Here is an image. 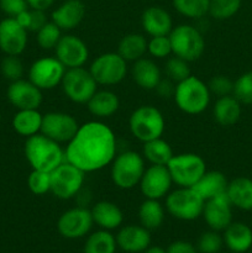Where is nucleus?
Wrapping results in <instances>:
<instances>
[{"instance_id":"obj_28","label":"nucleus","mask_w":252,"mask_h":253,"mask_svg":"<svg viewBox=\"0 0 252 253\" xmlns=\"http://www.w3.org/2000/svg\"><path fill=\"white\" fill-rule=\"evenodd\" d=\"M241 114L242 104L232 94L216 98L214 108H212V116L220 126L230 127V126L235 125L241 118Z\"/></svg>"},{"instance_id":"obj_51","label":"nucleus","mask_w":252,"mask_h":253,"mask_svg":"<svg viewBox=\"0 0 252 253\" xmlns=\"http://www.w3.org/2000/svg\"><path fill=\"white\" fill-rule=\"evenodd\" d=\"M1 120H2V116H1V113H0V125H1Z\"/></svg>"},{"instance_id":"obj_52","label":"nucleus","mask_w":252,"mask_h":253,"mask_svg":"<svg viewBox=\"0 0 252 253\" xmlns=\"http://www.w3.org/2000/svg\"><path fill=\"white\" fill-rule=\"evenodd\" d=\"M251 214H252V210H251Z\"/></svg>"},{"instance_id":"obj_10","label":"nucleus","mask_w":252,"mask_h":253,"mask_svg":"<svg viewBox=\"0 0 252 253\" xmlns=\"http://www.w3.org/2000/svg\"><path fill=\"white\" fill-rule=\"evenodd\" d=\"M127 62L118 52L99 54L90 63L89 72L98 85L111 86L121 83L127 76Z\"/></svg>"},{"instance_id":"obj_23","label":"nucleus","mask_w":252,"mask_h":253,"mask_svg":"<svg viewBox=\"0 0 252 253\" xmlns=\"http://www.w3.org/2000/svg\"><path fill=\"white\" fill-rule=\"evenodd\" d=\"M131 76L136 85L143 90H155L162 79V71L153 59L143 58L133 62Z\"/></svg>"},{"instance_id":"obj_5","label":"nucleus","mask_w":252,"mask_h":253,"mask_svg":"<svg viewBox=\"0 0 252 253\" xmlns=\"http://www.w3.org/2000/svg\"><path fill=\"white\" fill-rule=\"evenodd\" d=\"M128 128L133 137L145 143L162 137L166 130L163 114L153 105H141L131 113Z\"/></svg>"},{"instance_id":"obj_29","label":"nucleus","mask_w":252,"mask_h":253,"mask_svg":"<svg viewBox=\"0 0 252 253\" xmlns=\"http://www.w3.org/2000/svg\"><path fill=\"white\" fill-rule=\"evenodd\" d=\"M226 197L232 208L251 211L252 210V178L237 177L227 184Z\"/></svg>"},{"instance_id":"obj_32","label":"nucleus","mask_w":252,"mask_h":253,"mask_svg":"<svg viewBox=\"0 0 252 253\" xmlns=\"http://www.w3.org/2000/svg\"><path fill=\"white\" fill-rule=\"evenodd\" d=\"M165 216V207L161 204L160 200L145 199V202L141 203L140 208H138L140 225H142L148 231L157 230L158 227L162 226Z\"/></svg>"},{"instance_id":"obj_26","label":"nucleus","mask_w":252,"mask_h":253,"mask_svg":"<svg viewBox=\"0 0 252 253\" xmlns=\"http://www.w3.org/2000/svg\"><path fill=\"white\" fill-rule=\"evenodd\" d=\"M85 105L89 113L96 119H108L118 113L120 99L109 89H98Z\"/></svg>"},{"instance_id":"obj_50","label":"nucleus","mask_w":252,"mask_h":253,"mask_svg":"<svg viewBox=\"0 0 252 253\" xmlns=\"http://www.w3.org/2000/svg\"><path fill=\"white\" fill-rule=\"evenodd\" d=\"M143 253H167V251L160 246H150Z\"/></svg>"},{"instance_id":"obj_21","label":"nucleus","mask_w":252,"mask_h":253,"mask_svg":"<svg viewBox=\"0 0 252 253\" xmlns=\"http://www.w3.org/2000/svg\"><path fill=\"white\" fill-rule=\"evenodd\" d=\"M116 245L127 253H143L151 245V234L142 225H126L115 236Z\"/></svg>"},{"instance_id":"obj_11","label":"nucleus","mask_w":252,"mask_h":253,"mask_svg":"<svg viewBox=\"0 0 252 253\" xmlns=\"http://www.w3.org/2000/svg\"><path fill=\"white\" fill-rule=\"evenodd\" d=\"M61 88L67 99L76 104H86L98 90V83L89 69L84 67L67 69L61 82Z\"/></svg>"},{"instance_id":"obj_30","label":"nucleus","mask_w":252,"mask_h":253,"mask_svg":"<svg viewBox=\"0 0 252 253\" xmlns=\"http://www.w3.org/2000/svg\"><path fill=\"white\" fill-rule=\"evenodd\" d=\"M42 115L39 109H25L17 110L12 118L11 125L15 132L22 137H31L41 132Z\"/></svg>"},{"instance_id":"obj_1","label":"nucleus","mask_w":252,"mask_h":253,"mask_svg":"<svg viewBox=\"0 0 252 253\" xmlns=\"http://www.w3.org/2000/svg\"><path fill=\"white\" fill-rule=\"evenodd\" d=\"M64 152L67 162L84 173L98 172L111 165L118 155V140L114 131L103 121H88L79 126Z\"/></svg>"},{"instance_id":"obj_37","label":"nucleus","mask_w":252,"mask_h":253,"mask_svg":"<svg viewBox=\"0 0 252 253\" xmlns=\"http://www.w3.org/2000/svg\"><path fill=\"white\" fill-rule=\"evenodd\" d=\"M165 74L166 78L170 79L175 84L184 81L189 76H192L190 72L189 62L179 58L177 56H169L165 63Z\"/></svg>"},{"instance_id":"obj_14","label":"nucleus","mask_w":252,"mask_h":253,"mask_svg":"<svg viewBox=\"0 0 252 253\" xmlns=\"http://www.w3.org/2000/svg\"><path fill=\"white\" fill-rule=\"evenodd\" d=\"M73 115L62 111H49L42 118L41 132L58 143H68L79 128Z\"/></svg>"},{"instance_id":"obj_12","label":"nucleus","mask_w":252,"mask_h":253,"mask_svg":"<svg viewBox=\"0 0 252 253\" xmlns=\"http://www.w3.org/2000/svg\"><path fill=\"white\" fill-rule=\"evenodd\" d=\"M66 71V67L56 57L44 56L30 66L29 81L41 90H52L61 85Z\"/></svg>"},{"instance_id":"obj_15","label":"nucleus","mask_w":252,"mask_h":253,"mask_svg":"<svg viewBox=\"0 0 252 253\" xmlns=\"http://www.w3.org/2000/svg\"><path fill=\"white\" fill-rule=\"evenodd\" d=\"M172 184L173 180L167 166L150 165L146 167L138 187L145 199L161 200L167 197Z\"/></svg>"},{"instance_id":"obj_27","label":"nucleus","mask_w":252,"mask_h":253,"mask_svg":"<svg viewBox=\"0 0 252 253\" xmlns=\"http://www.w3.org/2000/svg\"><path fill=\"white\" fill-rule=\"evenodd\" d=\"M229 180L225 177L224 173L219 170H207L202 178L193 187V189L202 197L204 202L220 195L226 194Z\"/></svg>"},{"instance_id":"obj_45","label":"nucleus","mask_w":252,"mask_h":253,"mask_svg":"<svg viewBox=\"0 0 252 253\" xmlns=\"http://www.w3.org/2000/svg\"><path fill=\"white\" fill-rule=\"evenodd\" d=\"M209 90L211 95H215L216 98H221V96L231 95L232 90H234V81L226 76H214L208 83Z\"/></svg>"},{"instance_id":"obj_19","label":"nucleus","mask_w":252,"mask_h":253,"mask_svg":"<svg viewBox=\"0 0 252 253\" xmlns=\"http://www.w3.org/2000/svg\"><path fill=\"white\" fill-rule=\"evenodd\" d=\"M203 219L210 230L221 232L232 222V205L226 194L207 200L203 208Z\"/></svg>"},{"instance_id":"obj_9","label":"nucleus","mask_w":252,"mask_h":253,"mask_svg":"<svg viewBox=\"0 0 252 253\" xmlns=\"http://www.w3.org/2000/svg\"><path fill=\"white\" fill-rule=\"evenodd\" d=\"M49 175H51L49 193L61 200L76 198L83 189L84 180H85V173L67 161L52 170Z\"/></svg>"},{"instance_id":"obj_44","label":"nucleus","mask_w":252,"mask_h":253,"mask_svg":"<svg viewBox=\"0 0 252 253\" xmlns=\"http://www.w3.org/2000/svg\"><path fill=\"white\" fill-rule=\"evenodd\" d=\"M222 245H224V240L221 235L214 230H209L200 235L197 250L202 253H219Z\"/></svg>"},{"instance_id":"obj_24","label":"nucleus","mask_w":252,"mask_h":253,"mask_svg":"<svg viewBox=\"0 0 252 253\" xmlns=\"http://www.w3.org/2000/svg\"><path fill=\"white\" fill-rule=\"evenodd\" d=\"M91 217L96 226L101 230H111L119 229L124 221V214L120 208L113 202L109 200H101L95 203L90 209Z\"/></svg>"},{"instance_id":"obj_33","label":"nucleus","mask_w":252,"mask_h":253,"mask_svg":"<svg viewBox=\"0 0 252 253\" xmlns=\"http://www.w3.org/2000/svg\"><path fill=\"white\" fill-rule=\"evenodd\" d=\"M141 155L143 156L146 162H148L150 165L167 166L168 162L174 156V153H173L169 143L163 140L162 137H160L143 143Z\"/></svg>"},{"instance_id":"obj_2","label":"nucleus","mask_w":252,"mask_h":253,"mask_svg":"<svg viewBox=\"0 0 252 253\" xmlns=\"http://www.w3.org/2000/svg\"><path fill=\"white\" fill-rule=\"evenodd\" d=\"M25 158L32 169L51 173L66 161V152L61 143L42 132L27 137L24 146Z\"/></svg>"},{"instance_id":"obj_22","label":"nucleus","mask_w":252,"mask_h":253,"mask_svg":"<svg viewBox=\"0 0 252 253\" xmlns=\"http://www.w3.org/2000/svg\"><path fill=\"white\" fill-rule=\"evenodd\" d=\"M141 26L150 37L168 36L172 31L173 19L162 6H148L141 15Z\"/></svg>"},{"instance_id":"obj_48","label":"nucleus","mask_w":252,"mask_h":253,"mask_svg":"<svg viewBox=\"0 0 252 253\" xmlns=\"http://www.w3.org/2000/svg\"><path fill=\"white\" fill-rule=\"evenodd\" d=\"M166 251L167 253H198L197 247L188 241H183V240L172 242Z\"/></svg>"},{"instance_id":"obj_20","label":"nucleus","mask_w":252,"mask_h":253,"mask_svg":"<svg viewBox=\"0 0 252 253\" xmlns=\"http://www.w3.org/2000/svg\"><path fill=\"white\" fill-rule=\"evenodd\" d=\"M85 5L82 0H64L51 14V21L63 32L77 29L85 17Z\"/></svg>"},{"instance_id":"obj_38","label":"nucleus","mask_w":252,"mask_h":253,"mask_svg":"<svg viewBox=\"0 0 252 253\" xmlns=\"http://www.w3.org/2000/svg\"><path fill=\"white\" fill-rule=\"evenodd\" d=\"M62 36H63V31L54 22L48 21L36 32V41L42 49L49 51V49H54Z\"/></svg>"},{"instance_id":"obj_25","label":"nucleus","mask_w":252,"mask_h":253,"mask_svg":"<svg viewBox=\"0 0 252 253\" xmlns=\"http://www.w3.org/2000/svg\"><path fill=\"white\" fill-rule=\"evenodd\" d=\"M222 240L234 253H246L252 247V229L245 222L232 221L224 230Z\"/></svg>"},{"instance_id":"obj_31","label":"nucleus","mask_w":252,"mask_h":253,"mask_svg":"<svg viewBox=\"0 0 252 253\" xmlns=\"http://www.w3.org/2000/svg\"><path fill=\"white\" fill-rule=\"evenodd\" d=\"M147 41L143 35L127 34L120 40L118 44V53L125 59L126 62H136L137 59L143 58L147 53Z\"/></svg>"},{"instance_id":"obj_47","label":"nucleus","mask_w":252,"mask_h":253,"mask_svg":"<svg viewBox=\"0 0 252 253\" xmlns=\"http://www.w3.org/2000/svg\"><path fill=\"white\" fill-rule=\"evenodd\" d=\"M175 90V83L172 82L170 79L165 78L161 79V82L158 83V85L156 86L155 91L161 96V98H173Z\"/></svg>"},{"instance_id":"obj_49","label":"nucleus","mask_w":252,"mask_h":253,"mask_svg":"<svg viewBox=\"0 0 252 253\" xmlns=\"http://www.w3.org/2000/svg\"><path fill=\"white\" fill-rule=\"evenodd\" d=\"M26 1L31 9L43 10V11H47L54 4V0H26Z\"/></svg>"},{"instance_id":"obj_43","label":"nucleus","mask_w":252,"mask_h":253,"mask_svg":"<svg viewBox=\"0 0 252 253\" xmlns=\"http://www.w3.org/2000/svg\"><path fill=\"white\" fill-rule=\"evenodd\" d=\"M147 53L156 59L168 58L172 56V44L169 36L150 37L147 41Z\"/></svg>"},{"instance_id":"obj_6","label":"nucleus","mask_w":252,"mask_h":253,"mask_svg":"<svg viewBox=\"0 0 252 253\" xmlns=\"http://www.w3.org/2000/svg\"><path fill=\"white\" fill-rule=\"evenodd\" d=\"M172 54L187 62L198 61L205 51V40L199 29L193 25H177L168 35Z\"/></svg>"},{"instance_id":"obj_34","label":"nucleus","mask_w":252,"mask_h":253,"mask_svg":"<svg viewBox=\"0 0 252 253\" xmlns=\"http://www.w3.org/2000/svg\"><path fill=\"white\" fill-rule=\"evenodd\" d=\"M116 239L108 230H98L88 236L84 244V253H115Z\"/></svg>"},{"instance_id":"obj_17","label":"nucleus","mask_w":252,"mask_h":253,"mask_svg":"<svg viewBox=\"0 0 252 253\" xmlns=\"http://www.w3.org/2000/svg\"><path fill=\"white\" fill-rule=\"evenodd\" d=\"M29 31L15 17H5L0 21V51L5 56H20L26 49Z\"/></svg>"},{"instance_id":"obj_7","label":"nucleus","mask_w":252,"mask_h":253,"mask_svg":"<svg viewBox=\"0 0 252 253\" xmlns=\"http://www.w3.org/2000/svg\"><path fill=\"white\" fill-rule=\"evenodd\" d=\"M173 184L178 188H193L207 172V163L197 153L174 155L167 165Z\"/></svg>"},{"instance_id":"obj_41","label":"nucleus","mask_w":252,"mask_h":253,"mask_svg":"<svg viewBox=\"0 0 252 253\" xmlns=\"http://www.w3.org/2000/svg\"><path fill=\"white\" fill-rule=\"evenodd\" d=\"M27 187L35 195H44L51 192V175L48 172L32 169L27 177Z\"/></svg>"},{"instance_id":"obj_4","label":"nucleus","mask_w":252,"mask_h":253,"mask_svg":"<svg viewBox=\"0 0 252 253\" xmlns=\"http://www.w3.org/2000/svg\"><path fill=\"white\" fill-rule=\"evenodd\" d=\"M110 177L119 189L130 190L140 184L146 169V161L141 153L124 151L118 153L111 162Z\"/></svg>"},{"instance_id":"obj_3","label":"nucleus","mask_w":252,"mask_h":253,"mask_svg":"<svg viewBox=\"0 0 252 253\" xmlns=\"http://www.w3.org/2000/svg\"><path fill=\"white\" fill-rule=\"evenodd\" d=\"M173 99L180 111L188 115H198L204 113L210 105L211 93L205 82L192 74L175 84Z\"/></svg>"},{"instance_id":"obj_40","label":"nucleus","mask_w":252,"mask_h":253,"mask_svg":"<svg viewBox=\"0 0 252 253\" xmlns=\"http://www.w3.org/2000/svg\"><path fill=\"white\" fill-rule=\"evenodd\" d=\"M232 95L242 105H252V71L245 72L234 82Z\"/></svg>"},{"instance_id":"obj_35","label":"nucleus","mask_w":252,"mask_h":253,"mask_svg":"<svg viewBox=\"0 0 252 253\" xmlns=\"http://www.w3.org/2000/svg\"><path fill=\"white\" fill-rule=\"evenodd\" d=\"M172 5L182 16L199 20L209 15L210 0H172Z\"/></svg>"},{"instance_id":"obj_42","label":"nucleus","mask_w":252,"mask_h":253,"mask_svg":"<svg viewBox=\"0 0 252 253\" xmlns=\"http://www.w3.org/2000/svg\"><path fill=\"white\" fill-rule=\"evenodd\" d=\"M0 71L2 77L9 82L19 81L24 76V63L19 56H5L0 63Z\"/></svg>"},{"instance_id":"obj_39","label":"nucleus","mask_w":252,"mask_h":253,"mask_svg":"<svg viewBox=\"0 0 252 253\" xmlns=\"http://www.w3.org/2000/svg\"><path fill=\"white\" fill-rule=\"evenodd\" d=\"M17 21L20 22L22 27L27 30L29 32H37L44 24L48 22L47 19L46 11L43 10H36L29 7L27 10H25L24 12L19 15L17 17H15Z\"/></svg>"},{"instance_id":"obj_18","label":"nucleus","mask_w":252,"mask_h":253,"mask_svg":"<svg viewBox=\"0 0 252 253\" xmlns=\"http://www.w3.org/2000/svg\"><path fill=\"white\" fill-rule=\"evenodd\" d=\"M6 98L17 110L39 109L43 100L41 89L37 88L29 79L24 78L10 82L6 90Z\"/></svg>"},{"instance_id":"obj_13","label":"nucleus","mask_w":252,"mask_h":253,"mask_svg":"<svg viewBox=\"0 0 252 253\" xmlns=\"http://www.w3.org/2000/svg\"><path fill=\"white\" fill-rule=\"evenodd\" d=\"M94 221L90 209L86 207H76L68 209L59 216L57 230L64 239L76 240L86 236L93 227Z\"/></svg>"},{"instance_id":"obj_8","label":"nucleus","mask_w":252,"mask_h":253,"mask_svg":"<svg viewBox=\"0 0 252 253\" xmlns=\"http://www.w3.org/2000/svg\"><path fill=\"white\" fill-rule=\"evenodd\" d=\"M204 203L193 188H177L166 197V210L174 219L193 221L202 216Z\"/></svg>"},{"instance_id":"obj_46","label":"nucleus","mask_w":252,"mask_h":253,"mask_svg":"<svg viewBox=\"0 0 252 253\" xmlns=\"http://www.w3.org/2000/svg\"><path fill=\"white\" fill-rule=\"evenodd\" d=\"M27 9L29 5L26 0H0V11L7 17H17Z\"/></svg>"},{"instance_id":"obj_36","label":"nucleus","mask_w":252,"mask_h":253,"mask_svg":"<svg viewBox=\"0 0 252 253\" xmlns=\"http://www.w3.org/2000/svg\"><path fill=\"white\" fill-rule=\"evenodd\" d=\"M242 0H210L209 15L215 20H229L241 9Z\"/></svg>"},{"instance_id":"obj_16","label":"nucleus","mask_w":252,"mask_h":253,"mask_svg":"<svg viewBox=\"0 0 252 253\" xmlns=\"http://www.w3.org/2000/svg\"><path fill=\"white\" fill-rule=\"evenodd\" d=\"M54 57L66 69L84 67L89 59V48L81 37L64 34L54 47Z\"/></svg>"}]
</instances>
